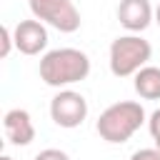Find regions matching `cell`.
Returning a JSON list of instances; mask_svg holds the SVG:
<instances>
[{
	"mask_svg": "<svg viewBox=\"0 0 160 160\" xmlns=\"http://www.w3.org/2000/svg\"><path fill=\"white\" fill-rule=\"evenodd\" d=\"M40 80L50 88L65 90L72 82H80L90 75V58L78 48H58L40 58Z\"/></svg>",
	"mask_w": 160,
	"mask_h": 160,
	"instance_id": "1",
	"label": "cell"
},
{
	"mask_svg": "<svg viewBox=\"0 0 160 160\" xmlns=\"http://www.w3.org/2000/svg\"><path fill=\"white\" fill-rule=\"evenodd\" d=\"M142 122H145L142 105L135 102V100H120V102H112L110 108H105L100 112L95 130L105 142L122 145L140 130Z\"/></svg>",
	"mask_w": 160,
	"mask_h": 160,
	"instance_id": "2",
	"label": "cell"
},
{
	"mask_svg": "<svg viewBox=\"0 0 160 160\" xmlns=\"http://www.w3.org/2000/svg\"><path fill=\"white\" fill-rule=\"evenodd\" d=\"M152 45L140 35H120L110 42V72L115 78H130L148 65Z\"/></svg>",
	"mask_w": 160,
	"mask_h": 160,
	"instance_id": "3",
	"label": "cell"
},
{
	"mask_svg": "<svg viewBox=\"0 0 160 160\" xmlns=\"http://www.w3.org/2000/svg\"><path fill=\"white\" fill-rule=\"evenodd\" d=\"M30 12L35 20L60 30V32H75L80 30V10L72 0H28Z\"/></svg>",
	"mask_w": 160,
	"mask_h": 160,
	"instance_id": "4",
	"label": "cell"
},
{
	"mask_svg": "<svg viewBox=\"0 0 160 160\" xmlns=\"http://www.w3.org/2000/svg\"><path fill=\"white\" fill-rule=\"evenodd\" d=\"M50 118L58 128H80L88 118V100L75 90H58L55 98L50 100Z\"/></svg>",
	"mask_w": 160,
	"mask_h": 160,
	"instance_id": "5",
	"label": "cell"
},
{
	"mask_svg": "<svg viewBox=\"0 0 160 160\" xmlns=\"http://www.w3.org/2000/svg\"><path fill=\"white\" fill-rule=\"evenodd\" d=\"M115 12H118L120 25L132 35L148 30L150 22H155V10H152L150 0H120Z\"/></svg>",
	"mask_w": 160,
	"mask_h": 160,
	"instance_id": "6",
	"label": "cell"
},
{
	"mask_svg": "<svg viewBox=\"0 0 160 160\" xmlns=\"http://www.w3.org/2000/svg\"><path fill=\"white\" fill-rule=\"evenodd\" d=\"M15 48L22 55H40L48 48V28L40 20H20L12 30Z\"/></svg>",
	"mask_w": 160,
	"mask_h": 160,
	"instance_id": "7",
	"label": "cell"
},
{
	"mask_svg": "<svg viewBox=\"0 0 160 160\" xmlns=\"http://www.w3.org/2000/svg\"><path fill=\"white\" fill-rule=\"evenodd\" d=\"M2 130H5V138L8 142L18 145V148H25L35 140V125H32V118L28 110L22 108H12L5 112L2 118Z\"/></svg>",
	"mask_w": 160,
	"mask_h": 160,
	"instance_id": "8",
	"label": "cell"
},
{
	"mask_svg": "<svg viewBox=\"0 0 160 160\" xmlns=\"http://www.w3.org/2000/svg\"><path fill=\"white\" fill-rule=\"evenodd\" d=\"M135 92L142 100H160V68L158 65H145L132 75Z\"/></svg>",
	"mask_w": 160,
	"mask_h": 160,
	"instance_id": "9",
	"label": "cell"
},
{
	"mask_svg": "<svg viewBox=\"0 0 160 160\" xmlns=\"http://www.w3.org/2000/svg\"><path fill=\"white\" fill-rule=\"evenodd\" d=\"M35 160H70V155L65 150H58V148H45L35 155Z\"/></svg>",
	"mask_w": 160,
	"mask_h": 160,
	"instance_id": "10",
	"label": "cell"
},
{
	"mask_svg": "<svg viewBox=\"0 0 160 160\" xmlns=\"http://www.w3.org/2000/svg\"><path fill=\"white\" fill-rule=\"evenodd\" d=\"M0 35H2V48H0V58H8V55H10V50H12V45H15V40H12V30H10L8 25H2Z\"/></svg>",
	"mask_w": 160,
	"mask_h": 160,
	"instance_id": "11",
	"label": "cell"
},
{
	"mask_svg": "<svg viewBox=\"0 0 160 160\" xmlns=\"http://www.w3.org/2000/svg\"><path fill=\"white\" fill-rule=\"evenodd\" d=\"M130 160H160V150L158 148H140L130 155Z\"/></svg>",
	"mask_w": 160,
	"mask_h": 160,
	"instance_id": "12",
	"label": "cell"
},
{
	"mask_svg": "<svg viewBox=\"0 0 160 160\" xmlns=\"http://www.w3.org/2000/svg\"><path fill=\"white\" fill-rule=\"evenodd\" d=\"M148 130H150L152 140H155V138H160V108L150 115V120H148Z\"/></svg>",
	"mask_w": 160,
	"mask_h": 160,
	"instance_id": "13",
	"label": "cell"
},
{
	"mask_svg": "<svg viewBox=\"0 0 160 160\" xmlns=\"http://www.w3.org/2000/svg\"><path fill=\"white\" fill-rule=\"evenodd\" d=\"M155 22H158V28H160V2H158V8H155Z\"/></svg>",
	"mask_w": 160,
	"mask_h": 160,
	"instance_id": "14",
	"label": "cell"
},
{
	"mask_svg": "<svg viewBox=\"0 0 160 160\" xmlns=\"http://www.w3.org/2000/svg\"><path fill=\"white\" fill-rule=\"evenodd\" d=\"M0 160H12V158L10 155H0Z\"/></svg>",
	"mask_w": 160,
	"mask_h": 160,
	"instance_id": "15",
	"label": "cell"
},
{
	"mask_svg": "<svg viewBox=\"0 0 160 160\" xmlns=\"http://www.w3.org/2000/svg\"><path fill=\"white\" fill-rule=\"evenodd\" d=\"M155 148H158V150H160V138H155Z\"/></svg>",
	"mask_w": 160,
	"mask_h": 160,
	"instance_id": "16",
	"label": "cell"
}]
</instances>
